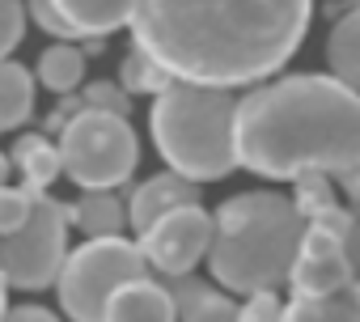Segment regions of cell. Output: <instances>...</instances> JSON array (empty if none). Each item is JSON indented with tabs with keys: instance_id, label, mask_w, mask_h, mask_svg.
Wrapping results in <instances>:
<instances>
[{
	"instance_id": "obj_1",
	"label": "cell",
	"mask_w": 360,
	"mask_h": 322,
	"mask_svg": "<svg viewBox=\"0 0 360 322\" xmlns=\"http://www.w3.org/2000/svg\"><path fill=\"white\" fill-rule=\"evenodd\" d=\"M305 0H144L131 5V39L174 81L200 89H238L280 72L309 30Z\"/></svg>"
},
{
	"instance_id": "obj_2",
	"label": "cell",
	"mask_w": 360,
	"mask_h": 322,
	"mask_svg": "<svg viewBox=\"0 0 360 322\" xmlns=\"http://www.w3.org/2000/svg\"><path fill=\"white\" fill-rule=\"evenodd\" d=\"M238 166L292 183L360 170V94L318 72L259 85L238 102Z\"/></svg>"
},
{
	"instance_id": "obj_3",
	"label": "cell",
	"mask_w": 360,
	"mask_h": 322,
	"mask_svg": "<svg viewBox=\"0 0 360 322\" xmlns=\"http://www.w3.org/2000/svg\"><path fill=\"white\" fill-rule=\"evenodd\" d=\"M212 221L217 233L208 267L229 292L259 297L292 280V267L309 233V221L301 217L297 200L280 191H242L225 200Z\"/></svg>"
},
{
	"instance_id": "obj_4",
	"label": "cell",
	"mask_w": 360,
	"mask_h": 322,
	"mask_svg": "<svg viewBox=\"0 0 360 322\" xmlns=\"http://www.w3.org/2000/svg\"><path fill=\"white\" fill-rule=\"evenodd\" d=\"M238 102L225 89H200L174 81L148 115L153 140L174 174L191 183L225 179L238 170Z\"/></svg>"
},
{
	"instance_id": "obj_5",
	"label": "cell",
	"mask_w": 360,
	"mask_h": 322,
	"mask_svg": "<svg viewBox=\"0 0 360 322\" xmlns=\"http://www.w3.org/2000/svg\"><path fill=\"white\" fill-rule=\"evenodd\" d=\"M136 280H148V259L140 255L136 242H85L68 255L60 271V305L72 322H106L110 301Z\"/></svg>"
},
{
	"instance_id": "obj_6",
	"label": "cell",
	"mask_w": 360,
	"mask_h": 322,
	"mask_svg": "<svg viewBox=\"0 0 360 322\" xmlns=\"http://www.w3.org/2000/svg\"><path fill=\"white\" fill-rule=\"evenodd\" d=\"M60 157H64V174L85 195H94V191H115L131 179L140 148H136V131L127 119L81 110L60 131Z\"/></svg>"
},
{
	"instance_id": "obj_7",
	"label": "cell",
	"mask_w": 360,
	"mask_h": 322,
	"mask_svg": "<svg viewBox=\"0 0 360 322\" xmlns=\"http://www.w3.org/2000/svg\"><path fill=\"white\" fill-rule=\"evenodd\" d=\"M72 221H77V204H64L51 191L39 195L26 229L13 238H0V276H5V284L30 288V292L60 284V271L72 255L68 250V225Z\"/></svg>"
},
{
	"instance_id": "obj_8",
	"label": "cell",
	"mask_w": 360,
	"mask_h": 322,
	"mask_svg": "<svg viewBox=\"0 0 360 322\" xmlns=\"http://www.w3.org/2000/svg\"><path fill=\"white\" fill-rule=\"evenodd\" d=\"M212 233H217V221L204 212V204H191V208L165 212L153 229L140 233L136 246L153 271H161L165 280H178V276H191L200 259H208Z\"/></svg>"
},
{
	"instance_id": "obj_9",
	"label": "cell",
	"mask_w": 360,
	"mask_h": 322,
	"mask_svg": "<svg viewBox=\"0 0 360 322\" xmlns=\"http://www.w3.org/2000/svg\"><path fill=\"white\" fill-rule=\"evenodd\" d=\"M288 284H292V292H301V297L335 292V288L352 284V267H347V255H343V238L330 233V229L309 225L305 246H301V259H297Z\"/></svg>"
},
{
	"instance_id": "obj_10",
	"label": "cell",
	"mask_w": 360,
	"mask_h": 322,
	"mask_svg": "<svg viewBox=\"0 0 360 322\" xmlns=\"http://www.w3.org/2000/svg\"><path fill=\"white\" fill-rule=\"evenodd\" d=\"M191 204H200V183L174 174V170H169V174H153V179H144V183L136 187V195H131V204H127V225H136V233H144V229H153L165 212L191 208Z\"/></svg>"
},
{
	"instance_id": "obj_11",
	"label": "cell",
	"mask_w": 360,
	"mask_h": 322,
	"mask_svg": "<svg viewBox=\"0 0 360 322\" xmlns=\"http://www.w3.org/2000/svg\"><path fill=\"white\" fill-rule=\"evenodd\" d=\"M161 284L178 305V322H242V305H233L221 288H212L195 276H178V280H161Z\"/></svg>"
},
{
	"instance_id": "obj_12",
	"label": "cell",
	"mask_w": 360,
	"mask_h": 322,
	"mask_svg": "<svg viewBox=\"0 0 360 322\" xmlns=\"http://www.w3.org/2000/svg\"><path fill=\"white\" fill-rule=\"evenodd\" d=\"M106 322H178V305L165 292V284L136 280L110 301Z\"/></svg>"
},
{
	"instance_id": "obj_13",
	"label": "cell",
	"mask_w": 360,
	"mask_h": 322,
	"mask_svg": "<svg viewBox=\"0 0 360 322\" xmlns=\"http://www.w3.org/2000/svg\"><path fill=\"white\" fill-rule=\"evenodd\" d=\"M280 322H360V284L352 280L335 292H314V297L292 292Z\"/></svg>"
},
{
	"instance_id": "obj_14",
	"label": "cell",
	"mask_w": 360,
	"mask_h": 322,
	"mask_svg": "<svg viewBox=\"0 0 360 322\" xmlns=\"http://www.w3.org/2000/svg\"><path fill=\"white\" fill-rule=\"evenodd\" d=\"M56 9L68 22V30L89 43L131 22V5H123V0H56Z\"/></svg>"
},
{
	"instance_id": "obj_15",
	"label": "cell",
	"mask_w": 360,
	"mask_h": 322,
	"mask_svg": "<svg viewBox=\"0 0 360 322\" xmlns=\"http://www.w3.org/2000/svg\"><path fill=\"white\" fill-rule=\"evenodd\" d=\"M326 64H330L335 81H343L347 89L360 94V5L335 22V30L326 39Z\"/></svg>"
},
{
	"instance_id": "obj_16",
	"label": "cell",
	"mask_w": 360,
	"mask_h": 322,
	"mask_svg": "<svg viewBox=\"0 0 360 322\" xmlns=\"http://www.w3.org/2000/svg\"><path fill=\"white\" fill-rule=\"evenodd\" d=\"M13 161L26 174V187L34 195H47V187L64 174V157H60V144H51L47 136H22L18 140V153Z\"/></svg>"
},
{
	"instance_id": "obj_17",
	"label": "cell",
	"mask_w": 360,
	"mask_h": 322,
	"mask_svg": "<svg viewBox=\"0 0 360 322\" xmlns=\"http://www.w3.org/2000/svg\"><path fill=\"white\" fill-rule=\"evenodd\" d=\"M34 115V77L18 60H0V131H13Z\"/></svg>"
},
{
	"instance_id": "obj_18",
	"label": "cell",
	"mask_w": 360,
	"mask_h": 322,
	"mask_svg": "<svg viewBox=\"0 0 360 322\" xmlns=\"http://www.w3.org/2000/svg\"><path fill=\"white\" fill-rule=\"evenodd\" d=\"M77 225L85 229L89 242H106V238H123L127 225V208L119 204L115 191H94L77 204Z\"/></svg>"
},
{
	"instance_id": "obj_19",
	"label": "cell",
	"mask_w": 360,
	"mask_h": 322,
	"mask_svg": "<svg viewBox=\"0 0 360 322\" xmlns=\"http://www.w3.org/2000/svg\"><path fill=\"white\" fill-rule=\"evenodd\" d=\"M85 77V51L72 47V43H51L43 56H39V81L56 94H72L77 81Z\"/></svg>"
},
{
	"instance_id": "obj_20",
	"label": "cell",
	"mask_w": 360,
	"mask_h": 322,
	"mask_svg": "<svg viewBox=\"0 0 360 322\" xmlns=\"http://www.w3.org/2000/svg\"><path fill=\"white\" fill-rule=\"evenodd\" d=\"M119 85H123L127 94H153V98H161V94L174 85V77H169L153 56H144L140 47H131V56H127L123 68H119Z\"/></svg>"
},
{
	"instance_id": "obj_21",
	"label": "cell",
	"mask_w": 360,
	"mask_h": 322,
	"mask_svg": "<svg viewBox=\"0 0 360 322\" xmlns=\"http://www.w3.org/2000/svg\"><path fill=\"white\" fill-rule=\"evenodd\" d=\"M39 195L30 187H0V238H13L26 229V221L34 217Z\"/></svg>"
},
{
	"instance_id": "obj_22",
	"label": "cell",
	"mask_w": 360,
	"mask_h": 322,
	"mask_svg": "<svg viewBox=\"0 0 360 322\" xmlns=\"http://www.w3.org/2000/svg\"><path fill=\"white\" fill-rule=\"evenodd\" d=\"M81 102H85V110H102V115H119V119L131 115V98L119 81H94L81 94Z\"/></svg>"
},
{
	"instance_id": "obj_23",
	"label": "cell",
	"mask_w": 360,
	"mask_h": 322,
	"mask_svg": "<svg viewBox=\"0 0 360 322\" xmlns=\"http://www.w3.org/2000/svg\"><path fill=\"white\" fill-rule=\"evenodd\" d=\"M297 208H301L305 221L318 217V212H326V208H339V204H335V191H330V183H326V174H305V179H297Z\"/></svg>"
},
{
	"instance_id": "obj_24",
	"label": "cell",
	"mask_w": 360,
	"mask_h": 322,
	"mask_svg": "<svg viewBox=\"0 0 360 322\" xmlns=\"http://www.w3.org/2000/svg\"><path fill=\"white\" fill-rule=\"evenodd\" d=\"M26 5H13V0H0V60H9V51L22 43L26 34Z\"/></svg>"
},
{
	"instance_id": "obj_25",
	"label": "cell",
	"mask_w": 360,
	"mask_h": 322,
	"mask_svg": "<svg viewBox=\"0 0 360 322\" xmlns=\"http://www.w3.org/2000/svg\"><path fill=\"white\" fill-rule=\"evenodd\" d=\"M280 318H284V305L276 292L246 297V305H242V322H280Z\"/></svg>"
},
{
	"instance_id": "obj_26",
	"label": "cell",
	"mask_w": 360,
	"mask_h": 322,
	"mask_svg": "<svg viewBox=\"0 0 360 322\" xmlns=\"http://www.w3.org/2000/svg\"><path fill=\"white\" fill-rule=\"evenodd\" d=\"M30 13H34V22H39V26L47 30V34H56L60 43H72V39H77V34L68 30V22L60 18V9H56V5H47V0H39V5H30Z\"/></svg>"
},
{
	"instance_id": "obj_27",
	"label": "cell",
	"mask_w": 360,
	"mask_h": 322,
	"mask_svg": "<svg viewBox=\"0 0 360 322\" xmlns=\"http://www.w3.org/2000/svg\"><path fill=\"white\" fill-rule=\"evenodd\" d=\"M5 322H60V318L51 309H43V305H18V309L5 314Z\"/></svg>"
},
{
	"instance_id": "obj_28",
	"label": "cell",
	"mask_w": 360,
	"mask_h": 322,
	"mask_svg": "<svg viewBox=\"0 0 360 322\" xmlns=\"http://www.w3.org/2000/svg\"><path fill=\"white\" fill-rule=\"evenodd\" d=\"M343 255H347V267H352V280L360 284V221H356V229L343 238Z\"/></svg>"
},
{
	"instance_id": "obj_29",
	"label": "cell",
	"mask_w": 360,
	"mask_h": 322,
	"mask_svg": "<svg viewBox=\"0 0 360 322\" xmlns=\"http://www.w3.org/2000/svg\"><path fill=\"white\" fill-rule=\"evenodd\" d=\"M339 183H343V191H347V195H352V200L360 204V170H352V174H343Z\"/></svg>"
},
{
	"instance_id": "obj_30",
	"label": "cell",
	"mask_w": 360,
	"mask_h": 322,
	"mask_svg": "<svg viewBox=\"0 0 360 322\" xmlns=\"http://www.w3.org/2000/svg\"><path fill=\"white\" fill-rule=\"evenodd\" d=\"M9 170H13V157L0 153V187H9Z\"/></svg>"
},
{
	"instance_id": "obj_31",
	"label": "cell",
	"mask_w": 360,
	"mask_h": 322,
	"mask_svg": "<svg viewBox=\"0 0 360 322\" xmlns=\"http://www.w3.org/2000/svg\"><path fill=\"white\" fill-rule=\"evenodd\" d=\"M5 314H9V305H5V276H0V322H5Z\"/></svg>"
}]
</instances>
